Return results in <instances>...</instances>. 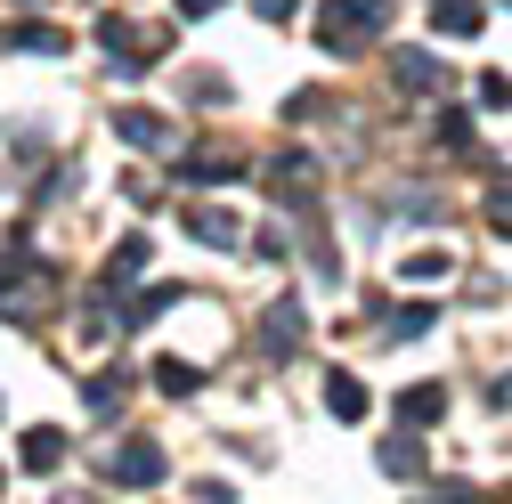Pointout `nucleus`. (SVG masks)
I'll list each match as a JSON object with an SVG mask.
<instances>
[{
    "label": "nucleus",
    "instance_id": "nucleus-7",
    "mask_svg": "<svg viewBox=\"0 0 512 504\" xmlns=\"http://www.w3.org/2000/svg\"><path fill=\"white\" fill-rule=\"evenodd\" d=\"M439 415H447V391H439V383L399 391V423H407V431H423V423H439Z\"/></svg>",
    "mask_w": 512,
    "mask_h": 504
},
{
    "label": "nucleus",
    "instance_id": "nucleus-3",
    "mask_svg": "<svg viewBox=\"0 0 512 504\" xmlns=\"http://www.w3.org/2000/svg\"><path fill=\"white\" fill-rule=\"evenodd\" d=\"M301 334H309V309H301V301H269V318H261V350L285 358V350H301Z\"/></svg>",
    "mask_w": 512,
    "mask_h": 504
},
{
    "label": "nucleus",
    "instance_id": "nucleus-12",
    "mask_svg": "<svg viewBox=\"0 0 512 504\" xmlns=\"http://www.w3.org/2000/svg\"><path fill=\"white\" fill-rule=\"evenodd\" d=\"M431 326H439V301H407V309L382 318V334H391V342H415V334H431Z\"/></svg>",
    "mask_w": 512,
    "mask_h": 504
},
{
    "label": "nucleus",
    "instance_id": "nucleus-14",
    "mask_svg": "<svg viewBox=\"0 0 512 504\" xmlns=\"http://www.w3.org/2000/svg\"><path fill=\"white\" fill-rule=\"evenodd\" d=\"M82 407H90L98 423H114V415H122V374H90V383H82Z\"/></svg>",
    "mask_w": 512,
    "mask_h": 504
},
{
    "label": "nucleus",
    "instance_id": "nucleus-9",
    "mask_svg": "<svg viewBox=\"0 0 512 504\" xmlns=\"http://www.w3.org/2000/svg\"><path fill=\"white\" fill-rule=\"evenodd\" d=\"M114 131L131 139V147H171V131H163V114H147V106H122V114H114Z\"/></svg>",
    "mask_w": 512,
    "mask_h": 504
},
{
    "label": "nucleus",
    "instance_id": "nucleus-19",
    "mask_svg": "<svg viewBox=\"0 0 512 504\" xmlns=\"http://www.w3.org/2000/svg\"><path fill=\"white\" fill-rule=\"evenodd\" d=\"M382 472H391V480H415L423 472V456H415V439L399 431V439H382Z\"/></svg>",
    "mask_w": 512,
    "mask_h": 504
},
{
    "label": "nucleus",
    "instance_id": "nucleus-8",
    "mask_svg": "<svg viewBox=\"0 0 512 504\" xmlns=\"http://www.w3.org/2000/svg\"><path fill=\"white\" fill-rule=\"evenodd\" d=\"M236 171H244V163H236L228 147H187V155H179V179H236Z\"/></svg>",
    "mask_w": 512,
    "mask_h": 504
},
{
    "label": "nucleus",
    "instance_id": "nucleus-2",
    "mask_svg": "<svg viewBox=\"0 0 512 504\" xmlns=\"http://www.w3.org/2000/svg\"><path fill=\"white\" fill-rule=\"evenodd\" d=\"M317 41H326L334 57H350V49H366V41H374V25H366L358 0H326V17H317Z\"/></svg>",
    "mask_w": 512,
    "mask_h": 504
},
{
    "label": "nucleus",
    "instance_id": "nucleus-24",
    "mask_svg": "<svg viewBox=\"0 0 512 504\" xmlns=\"http://www.w3.org/2000/svg\"><path fill=\"white\" fill-rule=\"evenodd\" d=\"M220 9V0H179V17H212Z\"/></svg>",
    "mask_w": 512,
    "mask_h": 504
},
{
    "label": "nucleus",
    "instance_id": "nucleus-15",
    "mask_svg": "<svg viewBox=\"0 0 512 504\" xmlns=\"http://www.w3.org/2000/svg\"><path fill=\"white\" fill-rule=\"evenodd\" d=\"M399 90H439V57L431 49H399Z\"/></svg>",
    "mask_w": 512,
    "mask_h": 504
},
{
    "label": "nucleus",
    "instance_id": "nucleus-21",
    "mask_svg": "<svg viewBox=\"0 0 512 504\" xmlns=\"http://www.w3.org/2000/svg\"><path fill=\"white\" fill-rule=\"evenodd\" d=\"M439 147H472V122L464 114H439Z\"/></svg>",
    "mask_w": 512,
    "mask_h": 504
},
{
    "label": "nucleus",
    "instance_id": "nucleus-6",
    "mask_svg": "<svg viewBox=\"0 0 512 504\" xmlns=\"http://www.w3.org/2000/svg\"><path fill=\"white\" fill-rule=\"evenodd\" d=\"M326 415H334V423H358V415H366V383H358V374H342V366L326 374Z\"/></svg>",
    "mask_w": 512,
    "mask_h": 504
},
{
    "label": "nucleus",
    "instance_id": "nucleus-13",
    "mask_svg": "<svg viewBox=\"0 0 512 504\" xmlns=\"http://www.w3.org/2000/svg\"><path fill=\"white\" fill-rule=\"evenodd\" d=\"M57 456H66V431H57V423L25 431V472H57Z\"/></svg>",
    "mask_w": 512,
    "mask_h": 504
},
{
    "label": "nucleus",
    "instance_id": "nucleus-11",
    "mask_svg": "<svg viewBox=\"0 0 512 504\" xmlns=\"http://www.w3.org/2000/svg\"><path fill=\"white\" fill-rule=\"evenodd\" d=\"M399 277H407V285H447V277H456V252H439V244H431V252H407Z\"/></svg>",
    "mask_w": 512,
    "mask_h": 504
},
{
    "label": "nucleus",
    "instance_id": "nucleus-17",
    "mask_svg": "<svg viewBox=\"0 0 512 504\" xmlns=\"http://www.w3.org/2000/svg\"><path fill=\"white\" fill-rule=\"evenodd\" d=\"M0 49H41V57H57L66 33H57V25H17V33H0Z\"/></svg>",
    "mask_w": 512,
    "mask_h": 504
},
{
    "label": "nucleus",
    "instance_id": "nucleus-23",
    "mask_svg": "<svg viewBox=\"0 0 512 504\" xmlns=\"http://www.w3.org/2000/svg\"><path fill=\"white\" fill-rule=\"evenodd\" d=\"M252 9H261V17H269V25H285V17H293V9H301V0H252Z\"/></svg>",
    "mask_w": 512,
    "mask_h": 504
},
{
    "label": "nucleus",
    "instance_id": "nucleus-20",
    "mask_svg": "<svg viewBox=\"0 0 512 504\" xmlns=\"http://www.w3.org/2000/svg\"><path fill=\"white\" fill-rule=\"evenodd\" d=\"M488 228L512 236V187H496V196H488Z\"/></svg>",
    "mask_w": 512,
    "mask_h": 504
},
{
    "label": "nucleus",
    "instance_id": "nucleus-5",
    "mask_svg": "<svg viewBox=\"0 0 512 504\" xmlns=\"http://www.w3.org/2000/svg\"><path fill=\"white\" fill-rule=\"evenodd\" d=\"M269 179H277V196H285V204H309L317 163H309V155H277V163H269Z\"/></svg>",
    "mask_w": 512,
    "mask_h": 504
},
{
    "label": "nucleus",
    "instance_id": "nucleus-25",
    "mask_svg": "<svg viewBox=\"0 0 512 504\" xmlns=\"http://www.w3.org/2000/svg\"><path fill=\"white\" fill-rule=\"evenodd\" d=\"M488 399H496V407H512V374H504V383H496V391H488Z\"/></svg>",
    "mask_w": 512,
    "mask_h": 504
},
{
    "label": "nucleus",
    "instance_id": "nucleus-10",
    "mask_svg": "<svg viewBox=\"0 0 512 504\" xmlns=\"http://www.w3.org/2000/svg\"><path fill=\"white\" fill-rule=\"evenodd\" d=\"M431 25L464 41V33H480V25H488V9H480V0H431Z\"/></svg>",
    "mask_w": 512,
    "mask_h": 504
},
{
    "label": "nucleus",
    "instance_id": "nucleus-22",
    "mask_svg": "<svg viewBox=\"0 0 512 504\" xmlns=\"http://www.w3.org/2000/svg\"><path fill=\"white\" fill-rule=\"evenodd\" d=\"M480 106H512V82L504 74H480Z\"/></svg>",
    "mask_w": 512,
    "mask_h": 504
},
{
    "label": "nucleus",
    "instance_id": "nucleus-18",
    "mask_svg": "<svg viewBox=\"0 0 512 504\" xmlns=\"http://www.w3.org/2000/svg\"><path fill=\"white\" fill-rule=\"evenodd\" d=\"M196 383H204V374L187 366V358H155V391H171V399H187V391H196Z\"/></svg>",
    "mask_w": 512,
    "mask_h": 504
},
{
    "label": "nucleus",
    "instance_id": "nucleus-4",
    "mask_svg": "<svg viewBox=\"0 0 512 504\" xmlns=\"http://www.w3.org/2000/svg\"><path fill=\"white\" fill-rule=\"evenodd\" d=\"M187 236H196V244H212V252H236V244H244L236 212H212V204H187Z\"/></svg>",
    "mask_w": 512,
    "mask_h": 504
},
{
    "label": "nucleus",
    "instance_id": "nucleus-1",
    "mask_svg": "<svg viewBox=\"0 0 512 504\" xmlns=\"http://www.w3.org/2000/svg\"><path fill=\"white\" fill-rule=\"evenodd\" d=\"M98 480H114V488H155V480H163V448L131 439V448H114V456L98 464Z\"/></svg>",
    "mask_w": 512,
    "mask_h": 504
},
{
    "label": "nucleus",
    "instance_id": "nucleus-16",
    "mask_svg": "<svg viewBox=\"0 0 512 504\" xmlns=\"http://www.w3.org/2000/svg\"><path fill=\"white\" fill-rule=\"evenodd\" d=\"M139 269H147V236H122V244H114V261H106V285H131Z\"/></svg>",
    "mask_w": 512,
    "mask_h": 504
}]
</instances>
